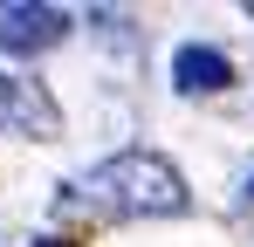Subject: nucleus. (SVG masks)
<instances>
[{"mask_svg": "<svg viewBox=\"0 0 254 247\" xmlns=\"http://www.w3.org/2000/svg\"><path fill=\"white\" fill-rule=\"evenodd\" d=\"M62 35H69L62 7H35V0H7L0 7V55H35V48H55Z\"/></svg>", "mask_w": 254, "mask_h": 247, "instance_id": "obj_2", "label": "nucleus"}, {"mask_svg": "<svg viewBox=\"0 0 254 247\" xmlns=\"http://www.w3.org/2000/svg\"><path fill=\"white\" fill-rule=\"evenodd\" d=\"M69 199L103 220H165V213H186V179L158 151H117V158L89 165L69 185Z\"/></svg>", "mask_w": 254, "mask_h": 247, "instance_id": "obj_1", "label": "nucleus"}, {"mask_svg": "<svg viewBox=\"0 0 254 247\" xmlns=\"http://www.w3.org/2000/svg\"><path fill=\"white\" fill-rule=\"evenodd\" d=\"M172 82H179L186 96H220V89L234 82V62H227L220 48H199V41H186V48L172 55Z\"/></svg>", "mask_w": 254, "mask_h": 247, "instance_id": "obj_3", "label": "nucleus"}, {"mask_svg": "<svg viewBox=\"0 0 254 247\" xmlns=\"http://www.w3.org/2000/svg\"><path fill=\"white\" fill-rule=\"evenodd\" d=\"M0 130H55V103L35 82L0 76Z\"/></svg>", "mask_w": 254, "mask_h": 247, "instance_id": "obj_4", "label": "nucleus"}, {"mask_svg": "<svg viewBox=\"0 0 254 247\" xmlns=\"http://www.w3.org/2000/svg\"><path fill=\"white\" fill-rule=\"evenodd\" d=\"M248 199H254V179H248Z\"/></svg>", "mask_w": 254, "mask_h": 247, "instance_id": "obj_5", "label": "nucleus"}]
</instances>
